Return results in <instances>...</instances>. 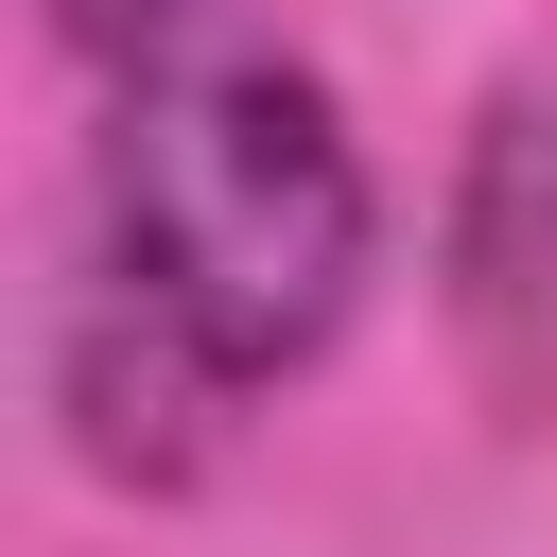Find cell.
I'll return each instance as SVG.
<instances>
[{"label":"cell","mask_w":557,"mask_h":557,"mask_svg":"<svg viewBox=\"0 0 557 557\" xmlns=\"http://www.w3.org/2000/svg\"><path fill=\"white\" fill-rule=\"evenodd\" d=\"M366 157L313 70L209 52L157 70L104 122L87 174V331H70V418L104 470H139V400L209 418L278 366H313L366 296Z\"/></svg>","instance_id":"1"},{"label":"cell","mask_w":557,"mask_h":557,"mask_svg":"<svg viewBox=\"0 0 557 557\" xmlns=\"http://www.w3.org/2000/svg\"><path fill=\"white\" fill-rule=\"evenodd\" d=\"M453 331L505 418H557V87L505 104L453 191Z\"/></svg>","instance_id":"2"},{"label":"cell","mask_w":557,"mask_h":557,"mask_svg":"<svg viewBox=\"0 0 557 557\" xmlns=\"http://www.w3.org/2000/svg\"><path fill=\"white\" fill-rule=\"evenodd\" d=\"M191 0H52V35H87V52H139V35H174Z\"/></svg>","instance_id":"3"}]
</instances>
